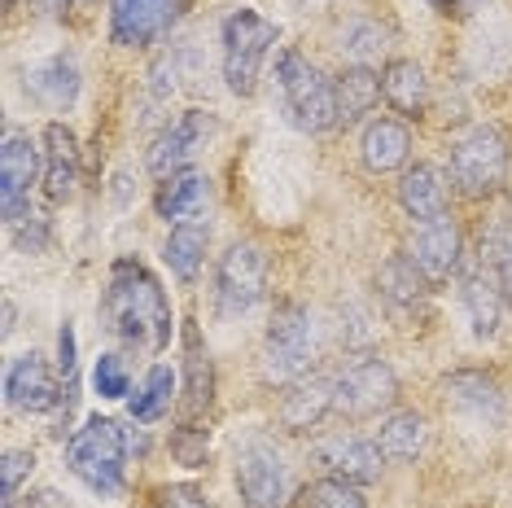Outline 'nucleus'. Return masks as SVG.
I'll return each mask as SVG.
<instances>
[{
	"label": "nucleus",
	"instance_id": "21",
	"mask_svg": "<svg viewBox=\"0 0 512 508\" xmlns=\"http://www.w3.org/2000/svg\"><path fill=\"white\" fill-rule=\"evenodd\" d=\"M381 92H386V101L407 119H416V114L425 110L429 101V79H425V66L412 62V57H394V62L381 71Z\"/></svg>",
	"mask_w": 512,
	"mask_h": 508
},
{
	"label": "nucleus",
	"instance_id": "6",
	"mask_svg": "<svg viewBox=\"0 0 512 508\" xmlns=\"http://www.w3.org/2000/svg\"><path fill=\"white\" fill-rule=\"evenodd\" d=\"M316 355V325H311V311L302 303H281L267 325L263 338V377L272 386H289L302 381Z\"/></svg>",
	"mask_w": 512,
	"mask_h": 508
},
{
	"label": "nucleus",
	"instance_id": "25",
	"mask_svg": "<svg viewBox=\"0 0 512 508\" xmlns=\"http://www.w3.org/2000/svg\"><path fill=\"white\" fill-rule=\"evenodd\" d=\"M333 97H337V123L364 119L381 97V75H372L368 66H346V71L333 79Z\"/></svg>",
	"mask_w": 512,
	"mask_h": 508
},
{
	"label": "nucleus",
	"instance_id": "29",
	"mask_svg": "<svg viewBox=\"0 0 512 508\" xmlns=\"http://www.w3.org/2000/svg\"><path fill=\"white\" fill-rule=\"evenodd\" d=\"M372 443L381 447L386 460H412L425 447V417L421 412H394V417L381 421Z\"/></svg>",
	"mask_w": 512,
	"mask_h": 508
},
{
	"label": "nucleus",
	"instance_id": "23",
	"mask_svg": "<svg viewBox=\"0 0 512 508\" xmlns=\"http://www.w3.org/2000/svg\"><path fill=\"white\" fill-rule=\"evenodd\" d=\"M442 390H447V403H456V408L473 412V417H499V408H504V395H499V381L477 373V368H460V373L442 377Z\"/></svg>",
	"mask_w": 512,
	"mask_h": 508
},
{
	"label": "nucleus",
	"instance_id": "30",
	"mask_svg": "<svg viewBox=\"0 0 512 508\" xmlns=\"http://www.w3.org/2000/svg\"><path fill=\"white\" fill-rule=\"evenodd\" d=\"M377 281H381V294H386L390 303H399V307H416L425 298V285H429L421 276V268H416L407 254H394L390 263H381Z\"/></svg>",
	"mask_w": 512,
	"mask_h": 508
},
{
	"label": "nucleus",
	"instance_id": "12",
	"mask_svg": "<svg viewBox=\"0 0 512 508\" xmlns=\"http://www.w3.org/2000/svg\"><path fill=\"white\" fill-rule=\"evenodd\" d=\"M184 0H110V40L123 49H145L167 36Z\"/></svg>",
	"mask_w": 512,
	"mask_h": 508
},
{
	"label": "nucleus",
	"instance_id": "19",
	"mask_svg": "<svg viewBox=\"0 0 512 508\" xmlns=\"http://www.w3.org/2000/svg\"><path fill=\"white\" fill-rule=\"evenodd\" d=\"M359 154H364L368 171L386 176V171H399L412 154V132L399 119H372L364 127V141H359Z\"/></svg>",
	"mask_w": 512,
	"mask_h": 508
},
{
	"label": "nucleus",
	"instance_id": "1",
	"mask_svg": "<svg viewBox=\"0 0 512 508\" xmlns=\"http://www.w3.org/2000/svg\"><path fill=\"white\" fill-rule=\"evenodd\" d=\"M101 320L119 342L136 346L145 355H158L171 346V303L158 276L141 259H119L110 268L106 294H101Z\"/></svg>",
	"mask_w": 512,
	"mask_h": 508
},
{
	"label": "nucleus",
	"instance_id": "37",
	"mask_svg": "<svg viewBox=\"0 0 512 508\" xmlns=\"http://www.w3.org/2000/svg\"><path fill=\"white\" fill-rule=\"evenodd\" d=\"M149 508H211V504H206V491L197 482H167V487L154 491Z\"/></svg>",
	"mask_w": 512,
	"mask_h": 508
},
{
	"label": "nucleus",
	"instance_id": "4",
	"mask_svg": "<svg viewBox=\"0 0 512 508\" xmlns=\"http://www.w3.org/2000/svg\"><path fill=\"white\" fill-rule=\"evenodd\" d=\"M276 88H281L289 123L294 127H302V132H311V136L337 127L333 79H324L298 49H285L281 57H276Z\"/></svg>",
	"mask_w": 512,
	"mask_h": 508
},
{
	"label": "nucleus",
	"instance_id": "40",
	"mask_svg": "<svg viewBox=\"0 0 512 508\" xmlns=\"http://www.w3.org/2000/svg\"><path fill=\"white\" fill-rule=\"evenodd\" d=\"M425 5H429V9H438V14H447V18H451V14L464 18V14H473V9L482 5V0H425Z\"/></svg>",
	"mask_w": 512,
	"mask_h": 508
},
{
	"label": "nucleus",
	"instance_id": "22",
	"mask_svg": "<svg viewBox=\"0 0 512 508\" xmlns=\"http://www.w3.org/2000/svg\"><path fill=\"white\" fill-rule=\"evenodd\" d=\"M27 88L36 92L44 106H53V110L71 106V101L79 97V66H75V57H71V53H53V57H44L40 66H31Z\"/></svg>",
	"mask_w": 512,
	"mask_h": 508
},
{
	"label": "nucleus",
	"instance_id": "41",
	"mask_svg": "<svg viewBox=\"0 0 512 508\" xmlns=\"http://www.w3.org/2000/svg\"><path fill=\"white\" fill-rule=\"evenodd\" d=\"M31 5H36V9H44V14H57V9L66 5V0H31Z\"/></svg>",
	"mask_w": 512,
	"mask_h": 508
},
{
	"label": "nucleus",
	"instance_id": "38",
	"mask_svg": "<svg viewBox=\"0 0 512 508\" xmlns=\"http://www.w3.org/2000/svg\"><path fill=\"white\" fill-rule=\"evenodd\" d=\"M57 373L66 377V390L75 395V386H71V377H75V329L71 325H62V333H57Z\"/></svg>",
	"mask_w": 512,
	"mask_h": 508
},
{
	"label": "nucleus",
	"instance_id": "35",
	"mask_svg": "<svg viewBox=\"0 0 512 508\" xmlns=\"http://www.w3.org/2000/svg\"><path fill=\"white\" fill-rule=\"evenodd\" d=\"M180 75H184V49L162 53L158 62L149 66V97H154V101H167L171 92L180 88Z\"/></svg>",
	"mask_w": 512,
	"mask_h": 508
},
{
	"label": "nucleus",
	"instance_id": "24",
	"mask_svg": "<svg viewBox=\"0 0 512 508\" xmlns=\"http://www.w3.org/2000/svg\"><path fill=\"white\" fill-rule=\"evenodd\" d=\"M460 298H464V311H469L473 333L477 338H491L499 325V307H504V294H499L495 276L486 268H469L460 276Z\"/></svg>",
	"mask_w": 512,
	"mask_h": 508
},
{
	"label": "nucleus",
	"instance_id": "26",
	"mask_svg": "<svg viewBox=\"0 0 512 508\" xmlns=\"http://www.w3.org/2000/svg\"><path fill=\"white\" fill-rule=\"evenodd\" d=\"M211 355L197 342V329H189V360H184V430H197V417L211 408Z\"/></svg>",
	"mask_w": 512,
	"mask_h": 508
},
{
	"label": "nucleus",
	"instance_id": "28",
	"mask_svg": "<svg viewBox=\"0 0 512 508\" xmlns=\"http://www.w3.org/2000/svg\"><path fill=\"white\" fill-rule=\"evenodd\" d=\"M171 399H176V373H171L167 364H154L149 377L141 381V390L127 399V408H132V421L154 425L171 412Z\"/></svg>",
	"mask_w": 512,
	"mask_h": 508
},
{
	"label": "nucleus",
	"instance_id": "7",
	"mask_svg": "<svg viewBox=\"0 0 512 508\" xmlns=\"http://www.w3.org/2000/svg\"><path fill=\"white\" fill-rule=\"evenodd\" d=\"M267 294V254L259 241H232L215 272V307L219 316H250Z\"/></svg>",
	"mask_w": 512,
	"mask_h": 508
},
{
	"label": "nucleus",
	"instance_id": "13",
	"mask_svg": "<svg viewBox=\"0 0 512 508\" xmlns=\"http://www.w3.org/2000/svg\"><path fill=\"white\" fill-rule=\"evenodd\" d=\"M316 465L324 469V478H342L351 487H368L381 478V447L372 438H355V434H329L316 443Z\"/></svg>",
	"mask_w": 512,
	"mask_h": 508
},
{
	"label": "nucleus",
	"instance_id": "33",
	"mask_svg": "<svg viewBox=\"0 0 512 508\" xmlns=\"http://www.w3.org/2000/svg\"><path fill=\"white\" fill-rule=\"evenodd\" d=\"M298 508H368V500L359 495V487L342 478H320L311 487H302Z\"/></svg>",
	"mask_w": 512,
	"mask_h": 508
},
{
	"label": "nucleus",
	"instance_id": "2",
	"mask_svg": "<svg viewBox=\"0 0 512 508\" xmlns=\"http://www.w3.org/2000/svg\"><path fill=\"white\" fill-rule=\"evenodd\" d=\"M66 465L88 491L119 495L127 478V430L110 417H88L66 443Z\"/></svg>",
	"mask_w": 512,
	"mask_h": 508
},
{
	"label": "nucleus",
	"instance_id": "34",
	"mask_svg": "<svg viewBox=\"0 0 512 508\" xmlns=\"http://www.w3.org/2000/svg\"><path fill=\"white\" fill-rule=\"evenodd\" d=\"M92 390L101 399H132V368H127L119 351L97 355V364H92Z\"/></svg>",
	"mask_w": 512,
	"mask_h": 508
},
{
	"label": "nucleus",
	"instance_id": "18",
	"mask_svg": "<svg viewBox=\"0 0 512 508\" xmlns=\"http://www.w3.org/2000/svg\"><path fill=\"white\" fill-rule=\"evenodd\" d=\"M399 202H403V211L412 219H421V224L447 215V180H442V171L434 163L407 167L399 180Z\"/></svg>",
	"mask_w": 512,
	"mask_h": 508
},
{
	"label": "nucleus",
	"instance_id": "42",
	"mask_svg": "<svg viewBox=\"0 0 512 508\" xmlns=\"http://www.w3.org/2000/svg\"><path fill=\"white\" fill-rule=\"evenodd\" d=\"M5 5H18V0H5Z\"/></svg>",
	"mask_w": 512,
	"mask_h": 508
},
{
	"label": "nucleus",
	"instance_id": "16",
	"mask_svg": "<svg viewBox=\"0 0 512 508\" xmlns=\"http://www.w3.org/2000/svg\"><path fill=\"white\" fill-rule=\"evenodd\" d=\"M79 184V141L66 123L44 127V198L66 202Z\"/></svg>",
	"mask_w": 512,
	"mask_h": 508
},
{
	"label": "nucleus",
	"instance_id": "36",
	"mask_svg": "<svg viewBox=\"0 0 512 508\" xmlns=\"http://www.w3.org/2000/svg\"><path fill=\"white\" fill-rule=\"evenodd\" d=\"M31 469H36V456L22 452V447H9L5 460H0V491H5V500H18V487Z\"/></svg>",
	"mask_w": 512,
	"mask_h": 508
},
{
	"label": "nucleus",
	"instance_id": "27",
	"mask_svg": "<svg viewBox=\"0 0 512 508\" xmlns=\"http://www.w3.org/2000/svg\"><path fill=\"white\" fill-rule=\"evenodd\" d=\"M206 246H211V228L189 219V224H176L167 237V246H162V259H167V268L180 276V281H193L197 272H202V259H206Z\"/></svg>",
	"mask_w": 512,
	"mask_h": 508
},
{
	"label": "nucleus",
	"instance_id": "39",
	"mask_svg": "<svg viewBox=\"0 0 512 508\" xmlns=\"http://www.w3.org/2000/svg\"><path fill=\"white\" fill-rule=\"evenodd\" d=\"M5 508H71V504H66V495H62V491L40 487V491L22 495V500H5Z\"/></svg>",
	"mask_w": 512,
	"mask_h": 508
},
{
	"label": "nucleus",
	"instance_id": "31",
	"mask_svg": "<svg viewBox=\"0 0 512 508\" xmlns=\"http://www.w3.org/2000/svg\"><path fill=\"white\" fill-rule=\"evenodd\" d=\"M482 268L495 276L499 294L512 307V224H499L482 237Z\"/></svg>",
	"mask_w": 512,
	"mask_h": 508
},
{
	"label": "nucleus",
	"instance_id": "14",
	"mask_svg": "<svg viewBox=\"0 0 512 508\" xmlns=\"http://www.w3.org/2000/svg\"><path fill=\"white\" fill-rule=\"evenodd\" d=\"M460 254H464L460 224L451 215H438V219H429V224L416 228V241H412V250H407V259L421 268V276L429 285H438L460 268Z\"/></svg>",
	"mask_w": 512,
	"mask_h": 508
},
{
	"label": "nucleus",
	"instance_id": "20",
	"mask_svg": "<svg viewBox=\"0 0 512 508\" xmlns=\"http://www.w3.org/2000/svg\"><path fill=\"white\" fill-rule=\"evenodd\" d=\"M324 412H333V381L324 377H302L281 403V425L294 434H307L324 421Z\"/></svg>",
	"mask_w": 512,
	"mask_h": 508
},
{
	"label": "nucleus",
	"instance_id": "17",
	"mask_svg": "<svg viewBox=\"0 0 512 508\" xmlns=\"http://www.w3.org/2000/svg\"><path fill=\"white\" fill-rule=\"evenodd\" d=\"M206 202H211V180L193 167L167 176L154 193V211L167 219V224H189V219H197L206 211Z\"/></svg>",
	"mask_w": 512,
	"mask_h": 508
},
{
	"label": "nucleus",
	"instance_id": "32",
	"mask_svg": "<svg viewBox=\"0 0 512 508\" xmlns=\"http://www.w3.org/2000/svg\"><path fill=\"white\" fill-rule=\"evenodd\" d=\"M381 49H386V27L381 22H372V18H351L342 27V53L351 57L355 66H364L372 62Z\"/></svg>",
	"mask_w": 512,
	"mask_h": 508
},
{
	"label": "nucleus",
	"instance_id": "11",
	"mask_svg": "<svg viewBox=\"0 0 512 508\" xmlns=\"http://www.w3.org/2000/svg\"><path fill=\"white\" fill-rule=\"evenodd\" d=\"M211 136H215V114L211 110H184L180 119L162 127L158 141L149 145V154H145L149 176L167 180V176H176V171H189V163L202 154Z\"/></svg>",
	"mask_w": 512,
	"mask_h": 508
},
{
	"label": "nucleus",
	"instance_id": "15",
	"mask_svg": "<svg viewBox=\"0 0 512 508\" xmlns=\"http://www.w3.org/2000/svg\"><path fill=\"white\" fill-rule=\"evenodd\" d=\"M5 395H9V403H14L18 412H31V417H40V412H53L57 403H62V390H57L53 368L44 364V355H36V351L18 355V360L9 364Z\"/></svg>",
	"mask_w": 512,
	"mask_h": 508
},
{
	"label": "nucleus",
	"instance_id": "10",
	"mask_svg": "<svg viewBox=\"0 0 512 508\" xmlns=\"http://www.w3.org/2000/svg\"><path fill=\"white\" fill-rule=\"evenodd\" d=\"M237 487L246 508H289V495H294L289 465L267 438H254L246 452L237 456Z\"/></svg>",
	"mask_w": 512,
	"mask_h": 508
},
{
	"label": "nucleus",
	"instance_id": "5",
	"mask_svg": "<svg viewBox=\"0 0 512 508\" xmlns=\"http://www.w3.org/2000/svg\"><path fill=\"white\" fill-rule=\"evenodd\" d=\"M276 22L254 9H232L224 18V79L237 97H250L259 88L263 62L276 49Z\"/></svg>",
	"mask_w": 512,
	"mask_h": 508
},
{
	"label": "nucleus",
	"instance_id": "8",
	"mask_svg": "<svg viewBox=\"0 0 512 508\" xmlns=\"http://www.w3.org/2000/svg\"><path fill=\"white\" fill-rule=\"evenodd\" d=\"M394 399H399V377H394V368L381 360V355H364V360H355L333 381V412L337 417H351V421L377 417V412L390 408Z\"/></svg>",
	"mask_w": 512,
	"mask_h": 508
},
{
	"label": "nucleus",
	"instance_id": "3",
	"mask_svg": "<svg viewBox=\"0 0 512 508\" xmlns=\"http://www.w3.org/2000/svg\"><path fill=\"white\" fill-rule=\"evenodd\" d=\"M508 176V136L499 123H473L451 141V184L464 198H491Z\"/></svg>",
	"mask_w": 512,
	"mask_h": 508
},
{
	"label": "nucleus",
	"instance_id": "9",
	"mask_svg": "<svg viewBox=\"0 0 512 508\" xmlns=\"http://www.w3.org/2000/svg\"><path fill=\"white\" fill-rule=\"evenodd\" d=\"M40 154L44 149H36L27 132H18V127L5 132V145H0V211H5L9 224L27 219L31 189H36V180H44Z\"/></svg>",
	"mask_w": 512,
	"mask_h": 508
}]
</instances>
